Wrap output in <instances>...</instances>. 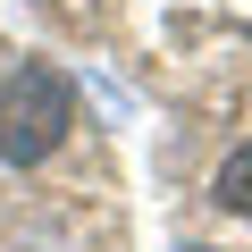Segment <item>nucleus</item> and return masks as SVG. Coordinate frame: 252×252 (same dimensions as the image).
I'll list each match as a JSON object with an SVG mask.
<instances>
[{
	"label": "nucleus",
	"mask_w": 252,
	"mask_h": 252,
	"mask_svg": "<svg viewBox=\"0 0 252 252\" xmlns=\"http://www.w3.org/2000/svg\"><path fill=\"white\" fill-rule=\"evenodd\" d=\"M67 126H76V84L67 67L51 59H17L9 76H0V160L9 168H34L67 143Z\"/></svg>",
	"instance_id": "obj_1"
},
{
	"label": "nucleus",
	"mask_w": 252,
	"mask_h": 252,
	"mask_svg": "<svg viewBox=\"0 0 252 252\" xmlns=\"http://www.w3.org/2000/svg\"><path fill=\"white\" fill-rule=\"evenodd\" d=\"M219 202H227V210H244V219H252V152H235V160H227V168H219Z\"/></svg>",
	"instance_id": "obj_2"
},
{
	"label": "nucleus",
	"mask_w": 252,
	"mask_h": 252,
	"mask_svg": "<svg viewBox=\"0 0 252 252\" xmlns=\"http://www.w3.org/2000/svg\"><path fill=\"white\" fill-rule=\"evenodd\" d=\"M193 252H202V244H193Z\"/></svg>",
	"instance_id": "obj_3"
}]
</instances>
